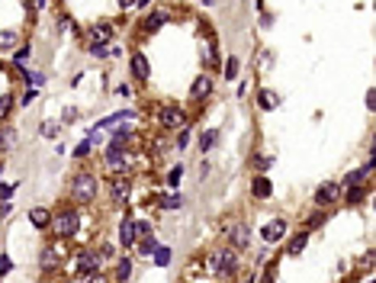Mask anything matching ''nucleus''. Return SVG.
Wrapping results in <instances>:
<instances>
[{
  "instance_id": "1",
  "label": "nucleus",
  "mask_w": 376,
  "mask_h": 283,
  "mask_svg": "<svg viewBox=\"0 0 376 283\" xmlns=\"http://www.w3.org/2000/svg\"><path fill=\"white\" fill-rule=\"evenodd\" d=\"M68 193L74 203H93L96 193H100V177L93 174V171H77V174H71L68 180Z\"/></svg>"
},
{
  "instance_id": "2",
  "label": "nucleus",
  "mask_w": 376,
  "mask_h": 283,
  "mask_svg": "<svg viewBox=\"0 0 376 283\" xmlns=\"http://www.w3.org/2000/svg\"><path fill=\"white\" fill-rule=\"evenodd\" d=\"M206 270L215 277H235L238 274V251L235 248H215L206 254Z\"/></svg>"
},
{
  "instance_id": "3",
  "label": "nucleus",
  "mask_w": 376,
  "mask_h": 283,
  "mask_svg": "<svg viewBox=\"0 0 376 283\" xmlns=\"http://www.w3.org/2000/svg\"><path fill=\"white\" fill-rule=\"evenodd\" d=\"M48 229L58 235V241L74 238L77 229H81V213L74 206H62V209H58V216H52V225H48Z\"/></svg>"
},
{
  "instance_id": "4",
  "label": "nucleus",
  "mask_w": 376,
  "mask_h": 283,
  "mask_svg": "<svg viewBox=\"0 0 376 283\" xmlns=\"http://www.w3.org/2000/svg\"><path fill=\"white\" fill-rule=\"evenodd\" d=\"M68 267H71V277H81L84 280V277H90V274H96V270L103 267V257L96 254V251H90V248H81Z\"/></svg>"
},
{
  "instance_id": "5",
  "label": "nucleus",
  "mask_w": 376,
  "mask_h": 283,
  "mask_svg": "<svg viewBox=\"0 0 376 283\" xmlns=\"http://www.w3.org/2000/svg\"><path fill=\"white\" fill-rule=\"evenodd\" d=\"M157 126H161L164 132L184 129V126H187V113H184V106H174V103L157 106Z\"/></svg>"
},
{
  "instance_id": "6",
  "label": "nucleus",
  "mask_w": 376,
  "mask_h": 283,
  "mask_svg": "<svg viewBox=\"0 0 376 283\" xmlns=\"http://www.w3.org/2000/svg\"><path fill=\"white\" fill-rule=\"evenodd\" d=\"M225 235H228V244H232L235 251L251 248V225H245V222H228L225 225Z\"/></svg>"
},
{
  "instance_id": "7",
  "label": "nucleus",
  "mask_w": 376,
  "mask_h": 283,
  "mask_svg": "<svg viewBox=\"0 0 376 283\" xmlns=\"http://www.w3.org/2000/svg\"><path fill=\"white\" fill-rule=\"evenodd\" d=\"M167 20H171V7H157V10H151V13L138 23V32H142V35H154Z\"/></svg>"
},
{
  "instance_id": "8",
  "label": "nucleus",
  "mask_w": 376,
  "mask_h": 283,
  "mask_svg": "<svg viewBox=\"0 0 376 283\" xmlns=\"http://www.w3.org/2000/svg\"><path fill=\"white\" fill-rule=\"evenodd\" d=\"M103 164L110 167L113 174H129V152H123V148H106Z\"/></svg>"
},
{
  "instance_id": "9",
  "label": "nucleus",
  "mask_w": 376,
  "mask_h": 283,
  "mask_svg": "<svg viewBox=\"0 0 376 283\" xmlns=\"http://www.w3.org/2000/svg\"><path fill=\"white\" fill-rule=\"evenodd\" d=\"M110 39H116V26L113 23H106V20H100V23H93V26L87 29V42H96V45H106Z\"/></svg>"
},
{
  "instance_id": "10",
  "label": "nucleus",
  "mask_w": 376,
  "mask_h": 283,
  "mask_svg": "<svg viewBox=\"0 0 376 283\" xmlns=\"http://www.w3.org/2000/svg\"><path fill=\"white\" fill-rule=\"evenodd\" d=\"M129 193H132V177H129V174H113V180H110V196H113L116 203H126Z\"/></svg>"
},
{
  "instance_id": "11",
  "label": "nucleus",
  "mask_w": 376,
  "mask_h": 283,
  "mask_svg": "<svg viewBox=\"0 0 376 283\" xmlns=\"http://www.w3.org/2000/svg\"><path fill=\"white\" fill-rule=\"evenodd\" d=\"M212 97V78L209 74H200L196 81L190 84V100L193 103H203V100H209Z\"/></svg>"
},
{
  "instance_id": "12",
  "label": "nucleus",
  "mask_w": 376,
  "mask_h": 283,
  "mask_svg": "<svg viewBox=\"0 0 376 283\" xmlns=\"http://www.w3.org/2000/svg\"><path fill=\"white\" fill-rule=\"evenodd\" d=\"M338 200H341V187H338L334 180H328V183H322L319 190H315V203H319L322 209L325 206H334Z\"/></svg>"
},
{
  "instance_id": "13",
  "label": "nucleus",
  "mask_w": 376,
  "mask_h": 283,
  "mask_svg": "<svg viewBox=\"0 0 376 283\" xmlns=\"http://www.w3.org/2000/svg\"><path fill=\"white\" fill-rule=\"evenodd\" d=\"M42 267L45 270H58V267H62V241L45 244V248H42Z\"/></svg>"
},
{
  "instance_id": "14",
  "label": "nucleus",
  "mask_w": 376,
  "mask_h": 283,
  "mask_svg": "<svg viewBox=\"0 0 376 283\" xmlns=\"http://www.w3.org/2000/svg\"><path fill=\"white\" fill-rule=\"evenodd\" d=\"M261 235H264V241H267V244H276V241L286 235V219H273V222H267Z\"/></svg>"
},
{
  "instance_id": "15",
  "label": "nucleus",
  "mask_w": 376,
  "mask_h": 283,
  "mask_svg": "<svg viewBox=\"0 0 376 283\" xmlns=\"http://www.w3.org/2000/svg\"><path fill=\"white\" fill-rule=\"evenodd\" d=\"M135 219H123V222H119V244H123V248H135Z\"/></svg>"
},
{
  "instance_id": "16",
  "label": "nucleus",
  "mask_w": 376,
  "mask_h": 283,
  "mask_svg": "<svg viewBox=\"0 0 376 283\" xmlns=\"http://www.w3.org/2000/svg\"><path fill=\"white\" fill-rule=\"evenodd\" d=\"M132 74H135V81H142V84H148V78H151L148 58H145L142 52H135V55H132Z\"/></svg>"
},
{
  "instance_id": "17",
  "label": "nucleus",
  "mask_w": 376,
  "mask_h": 283,
  "mask_svg": "<svg viewBox=\"0 0 376 283\" xmlns=\"http://www.w3.org/2000/svg\"><path fill=\"white\" fill-rule=\"evenodd\" d=\"M251 193H254V196H258V200H267V196H270V193H273V183H270V180H267L264 174H258V177H254V180H251Z\"/></svg>"
},
{
  "instance_id": "18",
  "label": "nucleus",
  "mask_w": 376,
  "mask_h": 283,
  "mask_svg": "<svg viewBox=\"0 0 376 283\" xmlns=\"http://www.w3.org/2000/svg\"><path fill=\"white\" fill-rule=\"evenodd\" d=\"M29 222H32L35 229H48V225H52V213H48V209H42V206H35L32 213H29Z\"/></svg>"
},
{
  "instance_id": "19",
  "label": "nucleus",
  "mask_w": 376,
  "mask_h": 283,
  "mask_svg": "<svg viewBox=\"0 0 376 283\" xmlns=\"http://www.w3.org/2000/svg\"><path fill=\"white\" fill-rule=\"evenodd\" d=\"M306 241H309V232L306 229H302V232H296V235L293 238H289V248H286V254H302V251H306Z\"/></svg>"
},
{
  "instance_id": "20",
  "label": "nucleus",
  "mask_w": 376,
  "mask_h": 283,
  "mask_svg": "<svg viewBox=\"0 0 376 283\" xmlns=\"http://www.w3.org/2000/svg\"><path fill=\"white\" fill-rule=\"evenodd\" d=\"M370 196V187H347V193H344V203L347 206H357V203H363Z\"/></svg>"
},
{
  "instance_id": "21",
  "label": "nucleus",
  "mask_w": 376,
  "mask_h": 283,
  "mask_svg": "<svg viewBox=\"0 0 376 283\" xmlns=\"http://www.w3.org/2000/svg\"><path fill=\"white\" fill-rule=\"evenodd\" d=\"M119 283H126L129 277H132V257H119L116 261V274H113Z\"/></svg>"
},
{
  "instance_id": "22",
  "label": "nucleus",
  "mask_w": 376,
  "mask_h": 283,
  "mask_svg": "<svg viewBox=\"0 0 376 283\" xmlns=\"http://www.w3.org/2000/svg\"><path fill=\"white\" fill-rule=\"evenodd\" d=\"M215 142H219V132H215V129H206V132H200V152H209Z\"/></svg>"
},
{
  "instance_id": "23",
  "label": "nucleus",
  "mask_w": 376,
  "mask_h": 283,
  "mask_svg": "<svg viewBox=\"0 0 376 283\" xmlns=\"http://www.w3.org/2000/svg\"><path fill=\"white\" fill-rule=\"evenodd\" d=\"M135 248H138V254H142V257H151V254L157 251V241H154V235H145V238L135 244Z\"/></svg>"
},
{
  "instance_id": "24",
  "label": "nucleus",
  "mask_w": 376,
  "mask_h": 283,
  "mask_svg": "<svg viewBox=\"0 0 376 283\" xmlns=\"http://www.w3.org/2000/svg\"><path fill=\"white\" fill-rule=\"evenodd\" d=\"M151 257H154L157 267H167V264H171V248H167V244H157V251Z\"/></svg>"
},
{
  "instance_id": "25",
  "label": "nucleus",
  "mask_w": 376,
  "mask_h": 283,
  "mask_svg": "<svg viewBox=\"0 0 376 283\" xmlns=\"http://www.w3.org/2000/svg\"><path fill=\"white\" fill-rule=\"evenodd\" d=\"M258 103H261V109H273L280 100H276V93H273V90H261V93H258Z\"/></svg>"
},
{
  "instance_id": "26",
  "label": "nucleus",
  "mask_w": 376,
  "mask_h": 283,
  "mask_svg": "<svg viewBox=\"0 0 376 283\" xmlns=\"http://www.w3.org/2000/svg\"><path fill=\"white\" fill-rule=\"evenodd\" d=\"M90 148H93V135H87V139H84L74 152H71V158H77V161H81V158H87V155H90Z\"/></svg>"
},
{
  "instance_id": "27",
  "label": "nucleus",
  "mask_w": 376,
  "mask_h": 283,
  "mask_svg": "<svg viewBox=\"0 0 376 283\" xmlns=\"http://www.w3.org/2000/svg\"><path fill=\"white\" fill-rule=\"evenodd\" d=\"M157 203H161L164 209H177L180 206V193L174 190V193H164V196H157Z\"/></svg>"
},
{
  "instance_id": "28",
  "label": "nucleus",
  "mask_w": 376,
  "mask_h": 283,
  "mask_svg": "<svg viewBox=\"0 0 376 283\" xmlns=\"http://www.w3.org/2000/svg\"><path fill=\"white\" fill-rule=\"evenodd\" d=\"M10 109H13V93H4L0 97V122L10 116Z\"/></svg>"
},
{
  "instance_id": "29",
  "label": "nucleus",
  "mask_w": 376,
  "mask_h": 283,
  "mask_svg": "<svg viewBox=\"0 0 376 283\" xmlns=\"http://www.w3.org/2000/svg\"><path fill=\"white\" fill-rule=\"evenodd\" d=\"M325 219H328V216H325L322 209H319V213H312V216H309V222H306V232H309V229H319V225H325Z\"/></svg>"
},
{
  "instance_id": "30",
  "label": "nucleus",
  "mask_w": 376,
  "mask_h": 283,
  "mask_svg": "<svg viewBox=\"0 0 376 283\" xmlns=\"http://www.w3.org/2000/svg\"><path fill=\"white\" fill-rule=\"evenodd\" d=\"M19 39V32H0V48H13Z\"/></svg>"
},
{
  "instance_id": "31",
  "label": "nucleus",
  "mask_w": 376,
  "mask_h": 283,
  "mask_svg": "<svg viewBox=\"0 0 376 283\" xmlns=\"http://www.w3.org/2000/svg\"><path fill=\"white\" fill-rule=\"evenodd\" d=\"M251 164H254V171H267V167H270V164H273V158H264V155H254V158H251Z\"/></svg>"
},
{
  "instance_id": "32",
  "label": "nucleus",
  "mask_w": 376,
  "mask_h": 283,
  "mask_svg": "<svg viewBox=\"0 0 376 283\" xmlns=\"http://www.w3.org/2000/svg\"><path fill=\"white\" fill-rule=\"evenodd\" d=\"M180 177H184V167H180V164H174L171 171H167V183H171V187H177Z\"/></svg>"
},
{
  "instance_id": "33",
  "label": "nucleus",
  "mask_w": 376,
  "mask_h": 283,
  "mask_svg": "<svg viewBox=\"0 0 376 283\" xmlns=\"http://www.w3.org/2000/svg\"><path fill=\"white\" fill-rule=\"evenodd\" d=\"M222 68H225V78H228V81H232V78L238 74V58H228V61H225V65H222Z\"/></svg>"
},
{
  "instance_id": "34",
  "label": "nucleus",
  "mask_w": 376,
  "mask_h": 283,
  "mask_svg": "<svg viewBox=\"0 0 376 283\" xmlns=\"http://www.w3.org/2000/svg\"><path fill=\"white\" fill-rule=\"evenodd\" d=\"M87 52L96 55V58H103V55H110V48H106V45H96V42H87Z\"/></svg>"
},
{
  "instance_id": "35",
  "label": "nucleus",
  "mask_w": 376,
  "mask_h": 283,
  "mask_svg": "<svg viewBox=\"0 0 376 283\" xmlns=\"http://www.w3.org/2000/svg\"><path fill=\"white\" fill-rule=\"evenodd\" d=\"M135 235H138V238L151 235V222H145V219H138V222H135Z\"/></svg>"
},
{
  "instance_id": "36",
  "label": "nucleus",
  "mask_w": 376,
  "mask_h": 283,
  "mask_svg": "<svg viewBox=\"0 0 376 283\" xmlns=\"http://www.w3.org/2000/svg\"><path fill=\"white\" fill-rule=\"evenodd\" d=\"M81 283H110V277L103 274V270H96V274H90V277H84Z\"/></svg>"
},
{
  "instance_id": "37",
  "label": "nucleus",
  "mask_w": 376,
  "mask_h": 283,
  "mask_svg": "<svg viewBox=\"0 0 376 283\" xmlns=\"http://www.w3.org/2000/svg\"><path fill=\"white\" fill-rule=\"evenodd\" d=\"M16 187H19V183H0V200H10Z\"/></svg>"
},
{
  "instance_id": "38",
  "label": "nucleus",
  "mask_w": 376,
  "mask_h": 283,
  "mask_svg": "<svg viewBox=\"0 0 376 283\" xmlns=\"http://www.w3.org/2000/svg\"><path fill=\"white\" fill-rule=\"evenodd\" d=\"M39 132H42V135H48V139H55V135H58V126H55V122H42Z\"/></svg>"
},
{
  "instance_id": "39",
  "label": "nucleus",
  "mask_w": 376,
  "mask_h": 283,
  "mask_svg": "<svg viewBox=\"0 0 376 283\" xmlns=\"http://www.w3.org/2000/svg\"><path fill=\"white\" fill-rule=\"evenodd\" d=\"M10 270H13V261H10L7 254H0V277H7Z\"/></svg>"
},
{
  "instance_id": "40",
  "label": "nucleus",
  "mask_w": 376,
  "mask_h": 283,
  "mask_svg": "<svg viewBox=\"0 0 376 283\" xmlns=\"http://www.w3.org/2000/svg\"><path fill=\"white\" fill-rule=\"evenodd\" d=\"M26 58H29V45H23V48H16V55H13V65H23Z\"/></svg>"
},
{
  "instance_id": "41",
  "label": "nucleus",
  "mask_w": 376,
  "mask_h": 283,
  "mask_svg": "<svg viewBox=\"0 0 376 283\" xmlns=\"http://www.w3.org/2000/svg\"><path fill=\"white\" fill-rule=\"evenodd\" d=\"M187 145H190V132H180V139H177V148H180V152H184V148H187Z\"/></svg>"
},
{
  "instance_id": "42",
  "label": "nucleus",
  "mask_w": 376,
  "mask_h": 283,
  "mask_svg": "<svg viewBox=\"0 0 376 283\" xmlns=\"http://www.w3.org/2000/svg\"><path fill=\"white\" fill-rule=\"evenodd\" d=\"M32 100H35V87H29V90H26V93H23V106H29V103H32Z\"/></svg>"
},
{
  "instance_id": "43",
  "label": "nucleus",
  "mask_w": 376,
  "mask_h": 283,
  "mask_svg": "<svg viewBox=\"0 0 376 283\" xmlns=\"http://www.w3.org/2000/svg\"><path fill=\"white\" fill-rule=\"evenodd\" d=\"M273 274H276V264L267 267V274H264V283H273Z\"/></svg>"
},
{
  "instance_id": "44",
  "label": "nucleus",
  "mask_w": 376,
  "mask_h": 283,
  "mask_svg": "<svg viewBox=\"0 0 376 283\" xmlns=\"http://www.w3.org/2000/svg\"><path fill=\"white\" fill-rule=\"evenodd\" d=\"M116 93H119V97H132V87H129V84H119Z\"/></svg>"
},
{
  "instance_id": "45",
  "label": "nucleus",
  "mask_w": 376,
  "mask_h": 283,
  "mask_svg": "<svg viewBox=\"0 0 376 283\" xmlns=\"http://www.w3.org/2000/svg\"><path fill=\"white\" fill-rule=\"evenodd\" d=\"M100 257H113V244H100Z\"/></svg>"
},
{
  "instance_id": "46",
  "label": "nucleus",
  "mask_w": 376,
  "mask_h": 283,
  "mask_svg": "<svg viewBox=\"0 0 376 283\" xmlns=\"http://www.w3.org/2000/svg\"><path fill=\"white\" fill-rule=\"evenodd\" d=\"M148 4H151V0H135V7H138V10H148Z\"/></svg>"
},
{
  "instance_id": "47",
  "label": "nucleus",
  "mask_w": 376,
  "mask_h": 283,
  "mask_svg": "<svg viewBox=\"0 0 376 283\" xmlns=\"http://www.w3.org/2000/svg\"><path fill=\"white\" fill-rule=\"evenodd\" d=\"M116 4H119V7L126 10V7H132V4H135V0H116Z\"/></svg>"
},
{
  "instance_id": "48",
  "label": "nucleus",
  "mask_w": 376,
  "mask_h": 283,
  "mask_svg": "<svg viewBox=\"0 0 376 283\" xmlns=\"http://www.w3.org/2000/svg\"><path fill=\"white\" fill-rule=\"evenodd\" d=\"M45 4H48V0H35V7H39V10H45Z\"/></svg>"
},
{
  "instance_id": "49",
  "label": "nucleus",
  "mask_w": 376,
  "mask_h": 283,
  "mask_svg": "<svg viewBox=\"0 0 376 283\" xmlns=\"http://www.w3.org/2000/svg\"><path fill=\"white\" fill-rule=\"evenodd\" d=\"M241 283H258V280H254V277H245V280H241Z\"/></svg>"
}]
</instances>
